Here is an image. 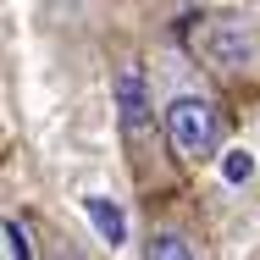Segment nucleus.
<instances>
[{
  "mask_svg": "<svg viewBox=\"0 0 260 260\" xmlns=\"http://www.w3.org/2000/svg\"><path fill=\"white\" fill-rule=\"evenodd\" d=\"M144 61H150L155 111H160V122H166V139H172V150L183 160V172L216 166V160L227 155V139H233V94L188 55L183 39L155 45Z\"/></svg>",
  "mask_w": 260,
  "mask_h": 260,
  "instance_id": "obj_1",
  "label": "nucleus"
},
{
  "mask_svg": "<svg viewBox=\"0 0 260 260\" xmlns=\"http://www.w3.org/2000/svg\"><path fill=\"white\" fill-rule=\"evenodd\" d=\"M111 116H116V139H122V155H127L139 200L177 194L188 172H183V160H177L172 139H166V122H160V111H155L150 61L116 55V67H111Z\"/></svg>",
  "mask_w": 260,
  "mask_h": 260,
  "instance_id": "obj_2",
  "label": "nucleus"
},
{
  "mask_svg": "<svg viewBox=\"0 0 260 260\" xmlns=\"http://www.w3.org/2000/svg\"><path fill=\"white\" fill-rule=\"evenodd\" d=\"M177 39L210 78L233 94V105L260 100V0H233V6H200L183 17Z\"/></svg>",
  "mask_w": 260,
  "mask_h": 260,
  "instance_id": "obj_3",
  "label": "nucleus"
},
{
  "mask_svg": "<svg viewBox=\"0 0 260 260\" xmlns=\"http://www.w3.org/2000/svg\"><path fill=\"white\" fill-rule=\"evenodd\" d=\"M183 194H155V200H144V255L150 260H200L210 255L205 244V227L194 221V210L177 205Z\"/></svg>",
  "mask_w": 260,
  "mask_h": 260,
  "instance_id": "obj_4",
  "label": "nucleus"
},
{
  "mask_svg": "<svg viewBox=\"0 0 260 260\" xmlns=\"http://www.w3.org/2000/svg\"><path fill=\"white\" fill-rule=\"evenodd\" d=\"M6 255H34V244H28V227H17V216H6Z\"/></svg>",
  "mask_w": 260,
  "mask_h": 260,
  "instance_id": "obj_5",
  "label": "nucleus"
}]
</instances>
